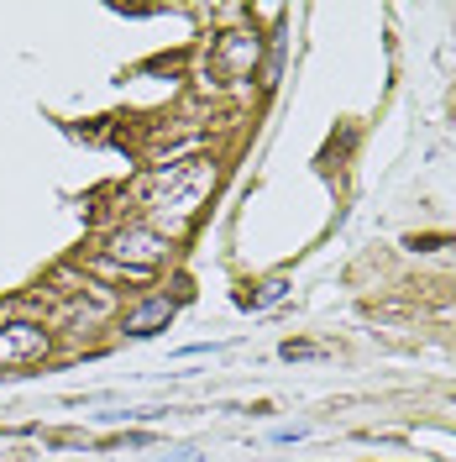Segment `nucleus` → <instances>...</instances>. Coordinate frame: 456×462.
<instances>
[{"mask_svg":"<svg viewBox=\"0 0 456 462\" xmlns=\"http://www.w3.org/2000/svg\"><path fill=\"white\" fill-rule=\"evenodd\" d=\"M315 352H320V346H310V342H288L284 346V357H315Z\"/></svg>","mask_w":456,"mask_h":462,"instance_id":"obj_6","label":"nucleus"},{"mask_svg":"<svg viewBox=\"0 0 456 462\" xmlns=\"http://www.w3.org/2000/svg\"><path fill=\"white\" fill-rule=\"evenodd\" d=\"M121 268H137V273H158V263L173 253V242L163 236V231L152 226H121L111 236V247H105Z\"/></svg>","mask_w":456,"mask_h":462,"instance_id":"obj_2","label":"nucleus"},{"mask_svg":"<svg viewBox=\"0 0 456 462\" xmlns=\"http://www.w3.org/2000/svg\"><path fill=\"white\" fill-rule=\"evenodd\" d=\"M221 63H226V74H252V63H257L252 32H231L226 42H221Z\"/></svg>","mask_w":456,"mask_h":462,"instance_id":"obj_5","label":"nucleus"},{"mask_svg":"<svg viewBox=\"0 0 456 462\" xmlns=\"http://www.w3.org/2000/svg\"><path fill=\"white\" fill-rule=\"evenodd\" d=\"M210 184H215V163H205V158H189V163H169V169L152 179V205L173 216V221H184V216H195L210 195Z\"/></svg>","mask_w":456,"mask_h":462,"instance_id":"obj_1","label":"nucleus"},{"mask_svg":"<svg viewBox=\"0 0 456 462\" xmlns=\"http://www.w3.org/2000/svg\"><path fill=\"white\" fill-rule=\"evenodd\" d=\"M173 320V300L169 294H152V300H142V305H132L126 310V320H121V331L126 337H152L158 326H169Z\"/></svg>","mask_w":456,"mask_h":462,"instance_id":"obj_4","label":"nucleus"},{"mask_svg":"<svg viewBox=\"0 0 456 462\" xmlns=\"http://www.w3.org/2000/svg\"><path fill=\"white\" fill-rule=\"evenodd\" d=\"M48 352V331L32 326V320H11L0 326V368H27Z\"/></svg>","mask_w":456,"mask_h":462,"instance_id":"obj_3","label":"nucleus"}]
</instances>
